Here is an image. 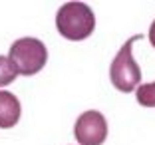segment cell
<instances>
[{
	"label": "cell",
	"mask_w": 155,
	"mask_h": 145,
	"mask_svg": "<svg viewBox=\"0 0 155 145\" xmlns=\"http://www.w3.org/2000/svg\"><path fill=\"white\" fill-rule=\"evenodd\" d=\"M56 28L66 40L80 42L96 28V16L84 2H66L56 14Z\"/></svg>",
	"instance_id": "6da1fadb"
},
{
	"label": "cell",
	"mask_w": 155,
	"mask_h": 145,
	"mask_svg": "<svg viewBox=\"0 0 155 145\" xmlns=\"http://www.w3.org/2000/svg\"><path fill=\"white\" fill-rule=\"evenodd\" d=\"M8 60L22 76H34L46 66L48 50L38 38H20L10 46Z\"/></svg>",
	"instance_id": "7a4b0ae2"
},
{
	"label": "cell",
	"mask_w": 155,
	"mask_h": 145,
	"mask_svg": "<svg viewBox=\"0 0 155 145\" xmlns=\"http://www.w3.org/2000/svg\"><path fill=\"white\" fill-rule=\"evenodd\" d=\"M139 34L133 38H129L123 48L115 54L114 62H111V68H110V77H111V84L117 87L119 91H133L141 80V70L137 66V62L133 60V44L139 40Z\"/></svg>",
	"instance_id": "3957f363"
},
{
	"label": "cell",
	"mask_w": 155,
	"mask_h": 145,
	"mask_svg": "<svg viewBox=\"0 0 155 145\" xmlns=\"http://www.w3.org/2000/svg\"><path fill=\"white\" fill-rule=\"evenodd\" d=\"M80 145H101L107 137V123L100 111H86L78 117L74 127Z\"/></svg>",
	"instance_id": "277c9868"
},
{
	"label": "cell",
	"mask_w": 155,
	"mask_h": 145,
	"mask_svg": "<svg viewBox=\"0 0 155 145\" xmlns=\"http://www.w3.org/2000/svg\"><path fill=\"white\" fill-rule=\"evenodd\" d=\"M20 101L10 91H0V127H14L20 119Z\"/></svg>",
	"instance_id": "5b68a950"
},
{
	"label": "cell",
	"mask_w": 155,
	"mask_h": 145,
	"mask_svg": "<svg viewBox=\"0 0 155 145\" xmlns=\"http://www.w3.org/2000/svg\"><path fill=\"white\" fill-rule=\"evenodd\" d=\"M137 101L143 107H155V82L137 87Z\"/></svg>",
	"instance_id": "8992f818"
},
{
	"label": "cell",
	"mask_w": 155,
	"mask_h": 145,
	"mask_svg": "<svg viewBox=\"0 0 155 145\" xmlns=\"http://www.w3.org/2000/svg\"><path fill=\"white\" fill-rule=\"evenodd\" d=\"M16 76H18V72L14 68V64L10 62L8 58L0 56V87L12 84L14 80H16Z\"/></svg>",
	"instance_id": "52a82bcc"
},
{
	"label": "cell",
	"mask_w": 155,
	"mask_h": 145,
	"mask_svg": "<svg viewBox=\"0 0 155 145\" xmlns=\"http://www.w3.org/2000/svg\"><path fill=\"white\" fill-rule=\"evenodd\" d=\"M149 42L155 48V20H153V24H151V28H149Z\"/></svg>",
	"instance_id": "ba28073f"
}]
</instances>
